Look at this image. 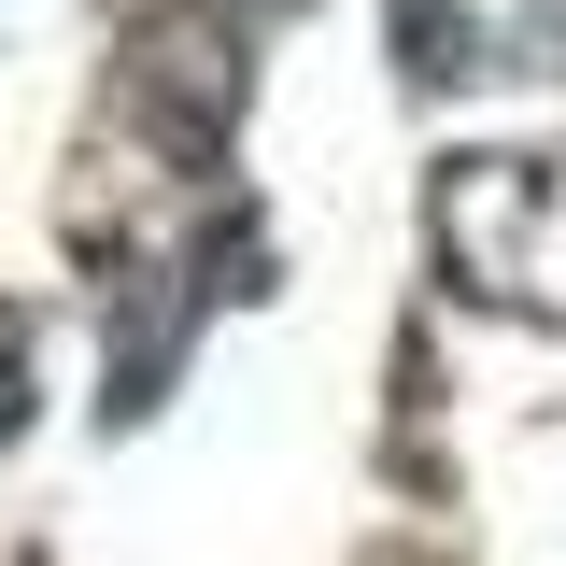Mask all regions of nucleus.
<instances>
[{
  "label": "nucleus",
  "mask_w": 566,
  "mask_h": 566,
  "mask_svg": "<svg viewBox=\"0 0 566 566\" xmlns=\"http://www.w3.org/2000/svg\"><path fill=\"white\" fill-rule=\"evenodd\" d=\"M439 255L468 297H553L566 312V170L553 156H453L439 170Z\"/></svg>",
  "instance_id": "f257e3e1"
},
{
  "label": "nucleus",
  "mask_w": 566,
  "mask_h": 566,
  "mask_svg": "<svg viewBox=\"0 0 566 566\" xmlns=\"http://www.w3.org/2000/svg\"><path fill=\"white\" fill-rule=\"evenodd\" d=\"M128 114L170 142V156H212L227 114H241V29H227V14H142V43H128Z\"/></svg>",
  "instance_id": "f03ea898"
},
{
  "label": "nucleus",
  "mask_w": 566,
  "mask_h": 566,
  "mask_svg": "<svg viewBox=\"0 0 566 566\" xmlns=\"http://www.w3.org/2000/svg\"><path fill=\"white\" fill-rule=\"evenodd\" d=\"M14 424H29V326L0 312V439H14Z\"/></svg>",
  "instance_id": "7ed1b4c3"
}]
</instances>
